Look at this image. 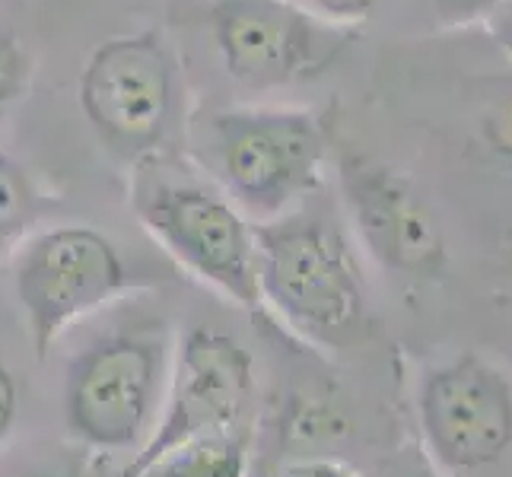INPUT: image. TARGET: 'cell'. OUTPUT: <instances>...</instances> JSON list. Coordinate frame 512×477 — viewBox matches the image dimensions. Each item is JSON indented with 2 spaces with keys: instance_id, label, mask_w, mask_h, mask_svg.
Segmentation results:
<instances>
[{
  "instance_id": "6da1fadb",
  "label": "cell",
  "mask_w": 512,
  "mask_h": 477,
  "mask_svg": "<svg viewBox=\"0 0 512 477\" xmlns=\"http://www.w3.org/2000/svg\"><path fill=\"white\" fill-rule=\"evenodd\" d=\"M261 303L312 344L344 347L369 325V293L347 236L328 220L290 210L255 223Z\"/></svg>"
},
{
  "instance_id": "7a4b0ae2",
  "label": "cell",
  "mask_w": 512,
  "mask_h": 477,
  "mask_svg": "<svg viewBox=\"0 0 512 477\" xmlns=\"http://www.w3.org/2000/svg\"><path fill=\"white\" fill-rule=\"evenodd\" d=\"M166 322L128 325L86 344L64 376V423L80 446L131 452L150 443L172 379Z\"/></svg>"
},
{
  "instance_id": "3957f363",
  "label": "cell",
  "mask_w": 512,
  "mask_h": 477,
  "mask_svg": "<svg viewBox=\"0 0 512 477\" xmlns=\"http://www.w3.org/2000/svg\"><path fill=\"white\" fill-rule=\"evenodd\" d=\"M214 169L242 214L268 223L319 191L328 166V134L306 109L242 105L210 118Z\"/></svg>"
},
{
  "instance_id": "277c9868",
  "label": "cell",
  "mask_w": 512,
  "mask_h": 477,
  "mask_svg": "<svg viewBox=\"0 0 512 477\" xmlns=\"http://www.w3.org/2000/svg\"><path fill=\"white\" fill-rule=\"evenodd\" d=\"M134 210L179 268L229 303L261 306L255 223L229 194L201 182L147 179L134 191Z\"/></svg>"
},
{
  "instance_id": "5b68a950",
  "label": "cell",
  "mask_w": 512,
  "mask_h": 477,
  "mask_svg": "<svg viewBox=\"0 0 512 477\" xmlns=\"http://www.w3.org/2000/svg\"><path fill=\"white\" fill-rule=\"evenodd\" d=\"M134 287L118 245L93 226H55L32 236L13 264V290L35 357L45 360L61 334Z\"/></svg>"
},
{
  "instance_id": "8992f818",
  "label": "cell",
  "mask_w": 512,
  "mask_h": 477,
  "mask_svg": "<svg viewBox=\"0 0 512 477\" xmlns=\"http://www.w3.org/2000/svg\"><path fill=\"white\" fill-rule=\"evenodd\" d=\"M210 35L226 74L252 90L328 74L357 42V29L325 20L293 0H214Z\"/></svg>"
},
{
  "instance_id": "52a82bcc",
  "label": "cell",
  "mask_w": 512,
  "mask_h": 477,
  "mask_svg": "<svg viewBox=\"0 0 512 477\" xmlns=\"http://www.w3.org/2000/svg\"><path fill=\"white\" fill-rule=\"evenodd\" d=\"M255 404V360L249 347L217 328H188L175 341L172 379L150 443L121 471L137 477L156 458L191 439L217 433H249Z\"/></svg>"
},
{
  "instance_id": "ba28073f",
  "label": "cell",
  "mask_w": 512,
  "mask_h": 477,
  "mask_svg": "<svg viewBox=\"0 0 512 477\" xmlns=\"http://www.w3.org/2000/svg\"><path fill=\"white\" fill-rule=\"evenodd\" d=\"M423 449L446 474L497 465L512 446V379L481 353L430 366L417 388Z\"/></svg>"
},
{
  "instance_id": "9c48e42d",
  "label": "cell",
  "mask_w": 512,
  "mask_h": 477,
  "mask_svg": "<svg viewBox=\"0 0 512 477\" xmlns=\"http://www.w3.org/2000/svg\"><path fill=\"white\" fill-rule=\"evenodd\" d=\"M338 182L357 239L382 268L404 277L443 274L449 261L443 220L408 172L369 153L344 150Z\"/></svg>"
},
{
  "instance_id": "30bf717a",
  "label": "cell",
  "mask_w": 512,
  "mask_h": 477,
  "mask_svg": "<svg viewBox=\"0 0 512 477\" xmlns=\"http://www.w3.org/2000/svg\"><path fill=\"white\" fill-rule=\"evenodd\" d=\"M80 102L112 150L150 153L166 137L175 102V74L160 35L102 45L83 70Z\"/></svg>"
},
{
  "instance_id": "8fae6325",
  "label": "cell",
  "mask_w": 512,
  "mask_h": 477,
  "mask_svg": "<svg viewBox=\"0 0 512 477\" xmlns=\"http://www.w3.org/2000/svg\"><path fill=\"white\" fill-rule=\"evenodd\" d=\"M137 477H249V433H217L166 452Z\"/></svg>"
},
{
  "instance_id": "7c38bea8",
  "label": "cell",
  "mask_w": 512,
  "mask_h": 477,
  "mask_svg": "<svg viewBox=\"0 0 512 477\" xmlns=\"http://www.w3.org/2000/svg\"><path fill=\"white\" fill-rule=\"evenodd\" d=\"M35 207H39V191L29 172L13 156L0 153V249L26 233Z\"/></svg>"
},
{
  "instance_id": "4fadbf2b",
  "label": "cell",
  "mask_w": 512,
  "mask_h": 477,
  "mask_svg": "<svg viewBox=\"0 0 512 477\" xmlns=\"http://www.w3.org/2000/svg\"><path fill=\"white\" fill-rule=\"evenodd\" d=\"M481 131H484L487 147L497 153V156H503L506 163H512V93L509 96H500L484 112Z\"/></svg>"
},
{
  "instance_id": "5bb4252c",
  "label": "cell",
  "mask_w": 512,
  "mask_h": 477,
  "mask_svg": "<svg viewBox=\"0 0 512 477\" xmlns=\"http://www.w3.org/2000/svg\"><path fill=\"white\" fill-rule=\"evenodd\" d=\"M23 83H26L23 51H20V45H13L10 39L0 35V109H4L10 99L20 96Z\"/></svg>"
},
{
  "instance_id": "9a60e30c",
  "label": "cell",
  "mask_w": 512,
  "mask_h": 477,
  "mask_svg": "<svg viewBox=\"0 0 512 477\" xmlns=\"http://www.w3.org/2000/svg\"><path fill=\"white\" fill-rule=\"evenodd\" d=\"M382 4L385 0H312L315 13L341 26H357L360 20H369Z\"/></svg>"
},
{
  "instance_id": "2e32d148",
  "label": "cell",
  "mask_w": 512,
  "mask_h": 477,
  "mask_svg": "<svg viewBox=\"0 0 512 477\" xmlns=\"http://www.w3.org/2000/svg\"><path fill=\"white\" fill-rule=\"evenodd\" d=\"M268 477H360L350 465L338 462V458H296L274 468Z\"/></svg>"
},
{
  "instance_id": "e0dca14e",
  "label": "cell",
  "mask_w": 512,
  "mask_h": 477,
  "mask_svg": "<svg viewBox=\"0 0 512 477\" xmlns=\"http://www.w3.org/2000/svg\"><path fill=\"white\" fill-rule=\"evenodd\" d=\"M16 414H20V388H16L10 369L0 363V446L13 436Z\"/></svg>"
},
{
  "instance_id": "ac0fdd59",
  "label": "cell",
  "mask_w": 512,
  "mask_h": 477,
  "mask_svg": "<svg viewBox=\"0 0 512 477\" xmlns=\"http://www.w3.org/2000/svg\"><path fill=\"white\" fill-rule=\"evenodd\" d=\"M436 10L446 16V20L455 23H468V20H478V16L490 13L500 0H433Z\"/></svg>"
},
{
  "instance_id": "d6986e66",
  "label": "cell",
  "mask_w": 512,
  "mask_h": 477,
  "mask_svg": "<svg viewBox=\"0 0 512 477\" xmlns=\"http://www.w3.org/2000/svg\"><path fill=\"white\" fill-rule=\"evenodd\" d=\"M0 477H80L74 465H45V468H29V471H13V474H0Z\"/></svg>"
},
{
  "instance_id": "ffe728a7",
  "label": "cell",
  "mask_w": 512,
  "mask_h": 477,
  "mask_svg": "<svg viewBox=\"0 0 512 477\" xmlns=\"http://www.w3.org/2000/svg\"><path fill=\"white\" fill-rule=\"evenodd\" d=\"M509 51H512V42H509Z\"/></svg>"
}]
</instances>
